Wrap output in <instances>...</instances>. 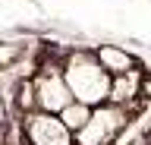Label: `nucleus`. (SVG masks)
<instances>
[{
  "label": "nucleus",
  "mask_w": 151,
  "mask_h": 145,
  "mask_svg": "<svg viewBox=\"0 0 151 145\" xmlns=\"http://www.w3.org/2000/svg\"><path fill=\"white\" fill-rule=\"evenodd\" d=\"M63 79L73 92V101H79V104L101 107L110 98L113 79L104 73L98 57L88 54V50H66L63 54Z\"/></svg>",
  "instance_id": "nucleus-1"
},
{
  "label": "nucleus",
  "mask_w": 151,
  "mask_h": 145,
  "mask_svg": "<svg viewBox=\"0 0 151 145\" xmlns=\"http://www.w3.org/2000/svg\"><path fill=\"white\" fill-rule=\"evenodd\" d=\"M35 82V95H38V110L41 114H54L60 117L66 107L73 104V92L63 79V54L60 57H41L38 69L32 73Z\"/></svg>",
  "instance_id": "nucleus-2"
},
{
  "label": "nucleus",
  "mask_w": 151,
  "mask_h": 145,
  "mask_svg": "<svg viewBox=\"0 0 151 145\" xmlns=\"http://www.w3.org/2000/svg\"><path fill=\"white\" fill-rule=\"evenodd\" d=\"M129 110L123 107H113V104H101L91 110V120L82 133H76V145H113L116 136L126 129L129 123Z\"/></svg>",
  "instance_id": "nucleus-3"
},
{
  "label": "nucleus",
  "mask_w": 151,
  "mask_h": 145,
  "mask_svg": "<svg viewBox=\"0 0 151 145\" xmlns=\"http://www.w3.org/2000/svg\"><path fill=\"white\" fill-rule=\"evenodd\" d=\"M19 133H22V145H76V136L60 123V117L41 110L22 117Z\"/></svg>",
  "instance_id": "nucleus-4"
},
{
  "label": "nucleus",
  "mask_w": 151,
  "mask_h": 145,
  "mask_svg": "<svg viewBox=\"0 0 151 145\" xmlns=\"http://www.w3.org/2000/svg\"><path fill=\"white\" fill-rule=\"evenodd\" d=\"M139 98H142V73L139 69H129V73H123V76H116L110 82V98H107V104L129 110Z\"/></svg>",
  "instance_id": "nucleus-5"
},
{
  "label": "nucleus",
  "mask_w": 151,
  "mask_h": 145,
  "mask_svg": "<svg viewBox=\"0 0 151 145\" xmlns=\"http://www.w3.org/2000/svg\"><path fill=\"white\" fill-rule=\"evenodd\" d=\"M94 57H98V63L104 66V73L110 79L123 76V73H129V69H135V60H132L129 50H123V48H113V44H104V48L94 50Z\"/></svg>",
  "instance_id": "nucleus-6"
},
{
  "label": "nucleus",
  "mask_w": 151,
  "mask_h": 145,
  "mask_svg": "<svg viewBox=\"0 0 151 145\" xmlns=\"http://www.w3.org/2000/svg\"><path fill=\"white\" fill-rule=\"evenodd\" d=\"M13 107L19 110V120L38 110V95H35V82H32V76H25V79L16 82V88H13Z\"/></svg>",
  "instance_id": "nucleus-7"
},
{
  "label": "nucleus",
  "mask_w": 151,
  "mask_h": 145,
  "mask_svg": "<svg viewBox=\"0 0 151 145\" xmlns=\"http://www.w3.org/2000/svg\"><path fill=\"white\" fill-rule=\"evenodd\" d=\"M91 110L94 107H88V104H79V101H73V104L66 107L63 114H60V123L69 129V133H82L85 126H88V120H91Z\"/></svg>",
  "instance_id": "nucleus-8"
},
{
  "label": "nucleus",
  "mask_w": 151,
  "mask_h": 145,
  "mask_svg": "<svg viewBox=\"0 0 151 145\" xmlns=\"http://www.w3.org/2000/svg\"><path fill=\"white\" fill-rule=\"evenodd\" d=\"M13 60H16V48H9V44L0 41V66H6V63H13Z\"/></svg>",
  "instance_id": "nucleus-9"
},
{
  "label": "nucleus",
  "mask_w": 151,
  "mask_h": 145,
  "mask_svg": "<svg viewBox=\"0 0 151 145\" xmlns=\"http://www.w3.org/2000/svg\"><path fill=\"white\" fill-rule=\"evenodd\" d=\"M9 129V107H6V101L0 98V136Z\"/></svg>",
  "instance_id": "nucleus-10"
}]
</instances>
